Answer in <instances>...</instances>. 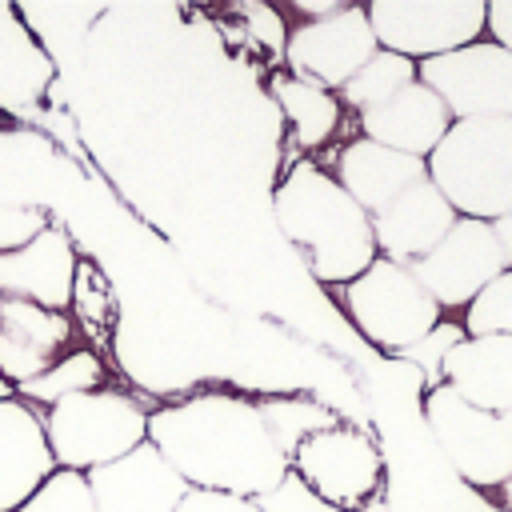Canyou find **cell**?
<instances>
[{
    "label": "cell",
    "instance_id": "1",
    "mask_svg": "<svg viewBox=\"0 0 512 512\" xmlns=\"http://www.w3.org/2000/svg\"><path fill=\"white\" fill-rule=\"evenodd\" d=\"M148 444L188 488L264 496L288 476V456L272 444L256 400L236 392H192L148 412Z\"/></svg>",
    "mask_w": 512,
    "mask_h": 512
},
{
    "label": "cell",
    "instance_id": "2",
    "mask_svg": "<svg viewBox=\"0 0 512 512\" xmlns=\"http://www.w3.org/2000/svg\"><path fill=\"white\" fill-rule=\"evenodd\" d=\"M272 212L288 244L304 256L320 284H352L380 256L372 216L312 160H300L272 196Z\"/></svg>",
    "mask_w": 512,
    "mask_h": 512
},
{
    "label": "cell",
    "instance_id": "3",
    "mask_svg": "<svg viewBox=\"0 0 512 512\" xmlns=\"http://www.w3.org/2000/svg\"><path fill=\"white\" fill-rule=\"evenodd\" d=\"M424 164L456 216L492 224L512 212V120H452Z\"/></svg>",
    "mask_w": 512,
    "mask_h": 512
},
{
    "label": "cell",
    "instance_id": "4",
    "mask_svg": "<svg viewBox=\"0 0 512 512\" xmlns=\"http://www.w3.org/2000/svg\"><path fill=\"white\" fill-rule=\"evenodd\" d=\"M44 416V436L56 468L92 472L148 440V408L120 388H92L56 400Z\"/></svg>",
    "mask_w": 512,
    "mask_h": 512
},
{
    "label": "cell",
    "instance_id": "5",
    "mask_svg": "<svg viewBox=\"0 0 512 512\" xmlns=\"http://www.w3.org/2000/svg\"><path fill=\"white\" fill-rule=\"evenodd\" d=\"M352 324L384 352L400 356L440 324V304L420 288L412 268L376 256L368 272L340 288Z\"/></svg>",
    "mask_w": 512,
    "mask_h": 512
},
{
    "label": "cell",
    "instance_id": "6",
    "mask_svg": "<svg viewBox=\"0 0 512 512\" xmlns=\"http://www.w3.org/2000/svg\"><path fill=\"white\" fill-rule=\"evenodd\" d=\"M424 420L460 480L476 488H504L512 480V412L472 408L440 384L424 396Z\"/></svg>",
    "mask_w": 512,
    "mask_h": 512
},
{
    "label": "cell",
    "instance_id": "7",
    "mask_svg": "<svg viewBox=\"0 0 512 512\" xmlns=\"http://www.w3.org/2000/svg\"><path fill=\"white\" fill-rule=\"evenodd\" d=\"M368 24L380 48L408 60H432V56H448L456 48L476 44V36L488 28V4L484 0H372Z\"/></svg>",
    "mask_w": 512,
    "mask_h": 512
},
{
    "label": "cell",
    "instance_id": "8",
    "mask_svg": "<svg viewBox=\"0 0 512 512\" xmlns=\"http://www.w3.org/2000/svg\"><path fill=\"white\" fill-rule=\"evenodd\" d=\"M416 80L444 100L452 120H512V52L496 40L420 60Z\"/></svg>",
    "mask_w": 512,
    "mask_h": 512
},
{
    "label": "cell",
    "instance_id": "9",
    "mask_svg": "<svg viewBox=\"0 0 512 512\" xmlns=\"http://www.w3.org/2000/svg\"><path fill=\"white\" fill-rule=\"evenodd\" d=\"M376 52L380 44L372 36L368 8L356 4H340L316 20H300L284 44L288 72L324 92H340Z\"/></svg>",
    "mask_w": 512,
    "mask_h": 512
},
{
    "label": "cell",
    "instance_id": "10",
    "mask_svg": "<svg viewBox=\"0 0 512 512\" xmlns=\"http://www.w3.org/2000/svg\"><path fill=\"white\" fill-rule=\"evenodd\" d=\"M408 268L440 308H468L496 276L508 272V260L500 252L492 224L460 216L448 228V236Z\"/></svg>",
    "mask_w": 512,
    "mask_h": 512
},
{
    "label": "cell",
    "instance_id": "11",
    "mask_svg": "<svg viewBox=\"0 0 512 512\" xmlns=\"http://www.w3.org/2000/svg\"><path fill=\"white\" fill-rule=\"evenodd\" d=\"M288 464L320 500H328L344 512L360 508L380 488V472H384V460H380V448L372 444V436H364L360 428H348V424L308 436L292 452Z\"/></svg>",
    "mask_w": 512,
    "mask_h": 512
},
{
    "label": "cell",
    "instance_id": "12",
    "mask_svg": "<svg viewBox=\"0 0 512 512\" xmlns=\"http://www.w3.org/2000/svg\"><path fill=\"white\" fill-rule=\"evenodd\" d=\"M96 512H176L188 484L160 456L156 444H140L128 456L84 472Z\"/></svg>",
    "mask_w": 512,
    "mask_h": 512
},
{
    "label": "cell",
    "instance_id": "13",
    "mask_svg": "<svg viewBox=\"0 0 512 512\" xmlns=\"http://www.w3.org/2000/svg\"><path fill=\"white\" fill-rule=\"evenodd\" d=\"M72 292H76V248L68 232L48 224L28 244L0 252V296L64 312L72 304Z\"/></svg>",
    "mask_w": 512,
    "mask_h": 512
},
{
    "label": "cell",
    "instance_id": "14",
    "mask_svg": "<svg viewBox=\"0 0 512 512\" xmlns=\"http://www.w3.org/2000/svg\"><path fill=\"white\" fill-rule=\"evenodd\" d=\"M68 336H72L68 312L0 296V376L12 388L44 376L64 356Z\"/></svg>",
    "mask_w": 512,
    "mask_h": 512
},
{
    "label": "cell",
    "instance_id": "15",
    "mask_svg": "<svg viewBox=\"0 0 512 512\" xmlns=\"http://www.w3.org/2000/svg\"><path fill=\"white\" fill-rule=\"evenodd\" d=\"M456 208L440 196V188L424 176L420 184H412L408 192H400L384 212L372 216V236H376V252L392 264H412L420 256H428L448 228L456 224Z\"/></svg>",
    "mask_w": 512,
    "mask_h": 512
},
{
    "label": "cell",
    "instance_id": "16",
    "mask_svg": "<svg viewBox=\"0 0 512 512\" xmlns=\"http://www.w3.org/2000/svg\"><path fill=\"white\" fill-rule=\"evenodd\" d=\"M56 472L44 416L20 396L0 400V512H16Z\"/></svg>",
    "mask_w": 512,
    "mask_h": 512
},
{
    "label": "cell",
    "instance_id": "17",
    "mask_svg": "<svg viewBox=\"0 0 512 512\" xmlns=\"http://www.w3.org/2000/svg\"><path fill=\"white\" fill-rule=\"evenodd\" d=\"M360 128H364V140H372V144L428 160L436 152V144L448 136L452 116H448L444 100L428 84L416 80L404 92H396L388 104L360 112Z\"/></svg>",
    "mask_w": 512,
    "mask_h": 512
},
{
    "label": "cell",
    "instance_id": "18",
    "mask_svg": "<svg viewBox=\"0 0 512 512\" xmlns=\"http://www.w3.org/2000/svg\"><path fill=\"white\" fill-rule=\"evenodd\" d=\"M336 184L368 212H384L400 192H408L412 184H420L428 176V164L416 160V156H404V152H392L384 144H372V140H352L340 148L336 156Z\"/></svg>",
    "mask_w": 512,
    "mask_h": 512
},
{
    "label": "cell",
    "instance_id": "19",
    "mask_svg": "<svg viewBox=\"0 0 512 512\" xmlns=\"http://www.w3.org/2000/svg\"><path fill=\"white\" fill-rule=\"evenodd\" d=\"M444 384L484 412H512V336H464L444 360Z\"/></svg>",
    "mask_w": 512,
    "mask_h": 512
},
{
    "label": "cell",
    "instance_id": "20",
    "mask_svg": "<svg viewBox=\"0 0 512 512\" xmlns=\"http://www.w3.org/2000/svg\"><path fill=\"white\" fill-rule=\"evenodd\" d=\"M48 80H52V60L40 52L20 12L12 4H0V108L16 112L36 104Z\"/></svg>",
    "mask_w": 512,
    "mask_h": 512
},
{
    "label": "cell",
    "instance_id": "21",
    "mask_svg": "<svg viewBox=\"0 0 512 512\" xmlns=\"http://www.w3.org/2000/svg\"><path fill=\"white\" fill-rule=\"evenodd\" d=\"M272 96L304 148H320L332 140V132L340 124V100L332 92H324L308 80H296L292 72L288 76L280 72V76H272Z\"/></svg>",
    "mask_w": 512,
    "mask_h": 512
},
{
    "label": "cell",
    "instance_id": "22",
    "mask_svg": "<svg viewBox=\"0 0 512 512\" xmlns=\"http://www.w3.org/2000/svg\"><path fill=\"white\" fill-rule=\"evenodd\" d=\"M108 384V372H104V360L96 356V352H88V348H76V352H68V356H60L44 376H36V380H28V384H20L16 388V396L24 400V404H32V408H52L56 400H64V396H76V392H92V388H104Z\"/></svg>",
    "mask_w": 512,
    "mask_h": 512
},
{
    "label": "cell",
    "instance_id": "23",
    "mask_svg": "<svg viewBox=\"0 0 512 512\" xmlns=\"http://www.w3.org/2000/svg\"><path fill=\"white\" fill-rule=\"evenodd\" d=\"M256 408H260V416H264V428H268L272 444H276L288 460H292V452H296L308 436H316V432L340 424L324 404L304 400V396H264V400H256Z\"/></svg>",
    "mask_w": 512,
    "mask_h": 512
},
{
    "label": "cell",
    "instance_id": "24",
    "mask_svg": "<svg viewBox=\"0 0 512 512\" xmlns=\"http://www.w3.org/2000/svg\"><path fill=\"white\" fill-rule=\"evenodd\" d=\"M408 84H416V60L380 48V52L340 88V96H344V104H352L356 112H368V108L388 104V100H392L396 92H404Z\"/></svg>",
    "mask_w": 512,
    "mask_h": 512
},
{
    "label": "cell",
    "instance_id": "25",
    "mask_svg": "<svg viewBox=\"0 0 512 512\" xmlns=\"http://www.w3.org/2000/svg\"><path fill=\"white\" fill-rule=\"evenodd\" d=\"M464 336H512V268L464 308Z\"/></svg>",
    "mask_w": 512,
    "mask_h": 512
},
{
    "label": "cell",
    "instance_id": "26",
    "mask_svg": "<svg viewBox=\"0 0 512 512\" xmlns=\"http://www.w3.org/2000/svg\"><path fill=\"white\" fill-rule=\"evenodd\" d=\"M16 512H96V504H92L84 472L56 468Z\"/></svg>",
    "mask_w": 512,
    "mask_h": 512
},
{
    "label": "cell",
    "instance_id": "27",
    "mask_svg": "<svg viewBox=\"0 0 512 512\" xmlns=\"http://www.w3.org/2000/svg\"><path fill=\"white\" fill-rule=\"evenodd\" d=\"M460 340H464V324H444V320H440L424 340H416V344L404 348L400 356L412 360V364L424 372V384H428V392H432V388L444 384V360H448V352H452Z\"/></svg>",
    "mask_w": 512,
    "mask_h": 512
},
{
    "label": "cell",
    "instance_id": "28",
    "mask_svg": "<svg viewBox=\"0 0 512 512\" xmlns=\"http://www.w3.org/2000/svg\"><path fill=\"white\" fill-rule=\"evenodd\" d=\"M256 504H260V512H344V508L320 500V496H316L292 468H288V476H284L272 492L256 496Z\"/></svg>",
    "mask_w": 512,
    "mask_h": 512
},
{
    "label": "cell",
    "instance_id": "29",
    "mask_svg": "<svg viewBox=\"0 0 512 512\" xmlns=\"http://www.w3.org/2000/svg\"><path fill=\"white\" fill-rule=\"evenodd\" d=\"M44 228H48L44 212L24 208V204H12V200H0V252H12L20 244H28Z\"/></svg>",
    "mask_w": 512,
    "mask_h": 512
},
{
    "label": "cell",
    "instance_id": "30",
    "mask_svg": "<svg viewBox=\"0 0 512 512\" xmlns=\"http://www.w3.org/2000/svg\"><path fill=\"white\" fill-rule=\"evenodd\" d=\"M176 512H260L252 496H232V492H212V488H188Z\"/></svg>",
    "mask_w": 512,
    "mask_h": 512
},
{
    "label": "cell",
    "instance_id": "31",
    "mask_svg": "<svg viewBox=\"0 0 512 512\" xmlns=\"http://www.w3.org/2000/svg\"><path fill=\"white\" fill-rule=\"evenodd\" d=\"M488 32L496 36L500 48L512 52V0H496V4H488Z\"/></svg>",
    "mask_w": 512,
    "mask_h": 512
},
{
    "label": "cell",
    "instance_id": "32",
    "mask_svg": "<svg viewBox=\"0 0 512 512\" xmlns=\"http://www.w3.org/2000/svg\"><path fill=\"white\" fill-rule=\"evenodd\" d=\"M492 232H496L500 252H504V260H508V268H512V212L500 216V220H492Z\"/></svg>",
    "mask_w": 512,
    "mask_h": 512
},
{
    "label": "cell",
    "instance_id": "33",
    "mask_svg": "<svg viewBox=\"0 0 512 512\" xmlns=\"http://www.w3.org/2000/svg\"><path fill=\"white\" fill-rule=\"evenodd\" d=\"M8 396H16V388H12V384L0 376V400H8Z\"/></svg>",
    "mask_w": 512,
    "mask_h": 512
},
{
    "label": "cell",
    "instance_id": "34",
    "mask_svg": "<svg viewBox=\"0 0 512 512\" xmlns=\"http://www.w3.org/2000/svg\"><path fill=\"white\" fill-rule=\"evenodd\" d=\"M504 496H508V504H512V480H508V484H504Z\"/></svg>",
    "mask_w": 512,
    "mask_h": 512
}]
</instances>
